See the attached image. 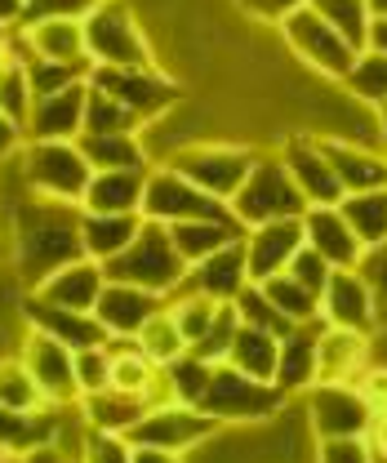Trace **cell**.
I'll return each instance as SVG.
<instances>
[{
    "label": "cell",
    "mask_w": 387,
    "mask_h": 463,
    "mask_svg": "<svg viewBox=\"0 0 387 463\" xmlns=\"http://www.w3.org/2000/svg\"><path fill=\"white\" fill-rule=\"evenodd\" d=\"M0 205H5V219H9L0 241L9 245V259H14V268H18L27 289H36L45 277H54L58 268L85 259V245H80L85 210L80 205L41 196L27 183H18L14 201L0 196Z\"/></svg>",
    "instance_id": "cell-1"
},
{
    "label": "cell",
    "mask_w": 387,
    "mask_h": 463,
    "mask_svg": "<svg viewBox=\"0 0 387 463\" xmlns=\"http://www.w3.org/2000/svg\"><path fill=\"white\" fill-rule=\"evenodd\" d=\"M103 272H108V281L143 286V289H152V294H161V298H169L174 289L183 286V277H187V259L178 254V245H174L165 223L143 219L138 236L116 259L103 263Z\"/></svg>",
    "instance_id": "cell-2"
},
{
    "label": "cell",
    "mask_w": 387,
    "mask_h": 463,
    "mask_svg": "<svg viewBox=\"0 0 387 463\" xmlns=\"http://www.w3.org/2000/svg\"><path fill=\"white\" fill-rule=\"evenodd\" d=\"M285 392L277 383H263V379H250L245 370L227 365V361H214V374H210V388L201 397V410L219 423H272L280 410H285Z\"/></svg>",
    "instance_id": "cell-3"
},
{
    "label": "cell",
    "mask_w": 387,
    "mask_h": 463,
    "mask_svg": "<svg viewBox=\"0 0 387 463\" xmlns=\"http://www.w3.org/2000/svg\"><path fill=\"white\" fill-rule=\"evenodd\" d=\"M18 174L32 192L41 196H54V201H71L80 205L85 201V187H90V161L80 152L76 138H50V143H23L18 147Z\"/></svg>",
    "instance_id": "cell-4"
},
{
    "label": "cell",
    "mask_w": 387,
    "mask_h": 463,
    "mask_svg": "<svg viewBox=\"0 0 387 463\" xmlns=\"http://www.w3.org/2000/svg\"><path fill=\"white\" fill-rule=\"evenodd\" d=\"M303 210H307V201L280 156H259L231 196V214L241 228H259L272 219H303Z\"/></svg>",
    "instance_id": "cell-5"
},
{
    "label": "cell",
    "mask_w": 387,
    "mask_h": 463,
    "mask_svg": "<svg viewBox=\"0 0 387 463\" xmlns=\"http://www.w3.org/2000/svg\"><path fill=\"white\" fill-rule=\"evenodd\" d=\"M85 50L94 67H156L147 32L125 0H103L85 18Z\"/></svg>",
    "instance_id": "cell-6"
},
{
    "label": "cell",
    "mask_w": 387,
    "mask_h": 463,
    "mask_svg": "<svg viewBox=\"0 0 387 463\" xmlns=\"http://www.w3.org/2000/svg\"><path fill=\"white\" fill-rule=\"evenodd\" d=\"M280 36H285V45H289V54L298 58L303 67H312L321 80H343L347 71H352V62H356V45H347L338 32H334L330 23L316 14V9H294L285 23H280Z\"/></svg>",
    "instance_id": "cell-7"
},
{
    "label": "cell",
    "mask_w": 387,
    "mask_h": 463,
    "mask_svg": "<svg viewBox=\"0 0 387 463\" xmlns=\"http://www.w3.org/2000/svg\"><path fill=\"white\" fill-rule=\"evenodd\" d=\"M254 161H259V152L245 147V143H192V147L174 152L165 165H174L183 178H192L214 201L231 205L236 187L245 183V174L254 170Z\"/></svg>",
    "instance_id": "cell-8"
},
{
    "label": "cell",
    "mask_w": 387,
    "mask_h": 463,
    "mask_svg": "<svg viewBox=\"0 0 387 463\" xmlns=\"http://www.w3.org/2000/svg\"><path fill=\"white\" fill-rule=\"evenodd\" d=\"M143 219L174 228V223H187V219H236V214H231L227 201H214L210 192H201L174 165H152L147 192H143Z\"/></svg>",
    "instance_id": "cell-9"
},
{
    "label": "cell",
    "mask_w": 387,
    "mask_h": 463,
    "mask_svg": "<svg viewBox=\"0 0 387 463\" xmlns=\"http://www.w3.org/2000/svg\"><path fill=\"white\" fill-rule=\"evenodd\" d=\"M90 85L111 94L120 108L138 116L143 125H152L156 116L183 103V90L156 67H90Z\"/></svg>",
    "instance_id": "cell-10"
},
{
    "label": "cell",
    "mask_w": 387,
    "mask_h": 463,
    "mask_svg": "<svg viewBox=\"0 0 387 463\" xmlns=\"http://www.w3.org/2000/svg\"><path fill=\"white\" fill-rule=\"evenodd\" d=\"M219 428L222 423L219 419H210L201 405L161 402V405H147V410H143V419H138L125 437H129L134 446H161V450L183 455V450H192V446L210 441Z\"/></svg>",
    "instance_id": "cell-11"
},
{
    "label": "cell",
    "mask_w": 387,
    "mask_h": 463,
    "mask_svg": "<svg viewBox=\"0 0 387 463\" xmlns=\"http://www.w3.org/2000/svg\"><path fill=\"white\" fill-rule=\"evenodd\" d=\"M307 405V423L316 432V441L326 437H365L370 419H374V405L365 402V392L356 383H316L303 392Z\"/></svg>",
    "instance_id": "cell-12"
},
{
    "label": "cell",
    "mask_w": 387,
    "mask_h": 463,
    "mask_svg": "<svg viewBox=\"0 0 387 463\" xmlns=\"http://www.w3.org/2000/svg\"><path fill=\"white\" fill-rule=\"evenodd\" d=\"M18 361L27 365V374L36 379L41 397L50 405L80 402V392H76V352L67 344H58V339H50V335H41V330L27 326V339H23Z\"/></svg>",
    "instance_id": "cell-13"
},
{
    "label": "cell",
    "mask_w": 387,
    "mask_h": 463,
    "mask_svg": "<svg viewBox=\"0 0 387 463\" xmlns=\"http://www.w3.org/2000/svg\"><path fill=\"white\" fill-rule=\"evenodd\" d=\"M280 161H285V170L294 174V183H298L307 205H338L343 201V183H338V174H334L316 134H289L280 143Z\"/></svg>",
    "instance_id": "cell-14"
},
{
    "label": "cell",
    "mask_w": 387,
    "mask_h": 463,
    "mask_svg": "<svg viewBox=\"0 0 387 463\" xmlns=\"http://www.w3.org/2000/svg\"><path fill=\"white\" fill-rule=\"evenodd\" d=\"M370 352H374V335L321 321V330H316V379L321 383H356L374 365Z\"/></svg>",
    "instance_id": "cell-15"
},
{
    "label": "cell",
    "mask_w": 387,
    "mask_h": 463,
    "mask_svg": "<svg viewBox=\"0 0 387 463\" xmlns=\"http://www.w3.org/2000/svg\"><path fill=\"white\" fill-rule=\"evenodd\" d=\"M161 307H165V298L152 294V289L108 281L103 294H99V303H94V317H99V326L108 330V339H134Z\"/></svg>",
    "instance_id": "cell-16"
},
{
    "label": "cell",
    "mask_w": 387,
    "mask_h": 463,
    "mask_svg": "<svg viewBox=\"0 0 387 463\" xmlns=\"http://www.w3.org/2000/svg\"><path fill=\"white\" fill-rule=\"evenodd\" d=\"M245 286H250V259H245V236H236L231 245H222L214 254H205L201 263H192L178 289H196L214 303H231Z\"/></svg>",
    "instance_id": "cell-17"
},
{
    "label": "cell",
    "mask_w": 387,
    "mask_h": 463,
    "mask_svg": "<svg viewBox=\"0 0 387 463\" xmlns=\"http://www.w3.org/2000/svg\"><path fill=\"white\" fill-rule=\"evenodd\" d=\"M85 94H90V80H76V85H67V90H58V94L36 99L23 138H27V143L80 138V134H85Z\"/></svg>",
    "instance_id": "cell-18"
},
{
    "label": "cell",
    "mask_w": 387,
    "mask_h": 463,
    "mask_svg": "<svg viewBox=\"0 0 387 463\" xmlns=\"http://www.w3.org/2000/svg\"><path fill=\"white\" fill-rule=\"evenodd\" d=\"M23 321H27L32 330H41V335L58 339V344H67L71 352L108 344V330L99 326L94 312H71V307L45 303V298H36L32 289H27V298H23Z\"/></svg>",
    "instance_id": "cell-19"
},
{
    "label": "cell",
    "mask_w": 387,
    "mask_h": 463,
    "mask_svg": "<svg viewBox=\"0 0 387 463\" xmlns=\"http://www.w3.org/2000/svg\"><path fill=\"white\" fill-rule=\"evenodd\" d=\"M321 321L374 335V294L356 268H334L321 289Z\"/></svg>",
    "instance_id": "cell-20"
},
{
    "label": "cell",
    "mask_w": 387,
    "mask_h": 463,
    "mask_svg": "<svg viewBox=\"0 0 387 463\" xmlns=\"http://www.w3.org/2000/svg\"><path fill=\"white\" fill-rule=\"evenodd\" d=\"M298 250H303V219H272V223L245 228L250 281H268V277L285 272Z\"/></svg>",
    "instance_id": "cell-21"
},
{
    "label": "cell",
    "mask_w": 387,
    "mask_h": 463,
    "mask_svg": "<svg viewBox=\"0 0 387 463\" xmlns=\"http://www.w3.org/2000/svg\"><path fill=\"white\" fill-rule=\"evenodd\" d=\"M303 241L330 263V268H356L365 245L356 241V232L347 228L338 205H307L303 210Z\"/></svg>",
    "instance_id": "cell-22"
},
{
    "label": "cell",
    "mask_w": 387,
    "mask_h": 463,
    "mask_svg": "<svg viewBox=\"0 0 387 463\" xmlns=\"http://www.w3.org/2000/svg\"><path fill=\"white\" fill-rule=\"evenodd\" d=\"M316 138H321V134H316ZM321 147H326L334 174H338V183H343V196L387 187V147L347 143V138H321Z\"/></svg>",
    "instance_id": "cell-23"
},
{
    "label": "cell",
    "mask_w": 387,
    "mask_h": 463,
    "mask_svg": "<svg viewBox=\"0 0 387 463\" xmlns=\"http://www.w3.org/2000/svg\"><path fill=\"white\" fill-rule=\"evenodd\" d=\"M103 286H108L103 263H94V259H76V263L58 268L54 277H45L32 294L45 298V303H58V307H71V312H94V303H99Z\"/></svg>",
    "instance_id": "cell-24"
},
{
    "label": "cell",
    "mask_w": 387,
    "mask_h": 463,
    "mask_svg": "<svg viewBox=\"0 0 387 463\" xmlns=\"http://www.w3.org/2000/svg\"><path fill=\"white\" fill-rule=\"evenodd\" d=\"M316 330L321 321H307V326H294L285 339H280V352H277V383L285 397H303L307 388H316Z\"/></svg>",
    "instance_id": "cell-25"
},
{
    "label": "cell",
    "mask_w": 387,
    "mask_h": 463,
    "mask_svg": "<svg viewBox=\"0 0 387 463\" xmlns=\"http://www.w3.org/2000/svg\"><path fill=\"white\" fill-rule=\"evenodd\" d=\"M147 170H99L85 187L80 210L90 214H143Z\"/></svg>",
    "instance_id": "cell-26"
},
{
    "label": "cell",
    "mask_w": 387,
    "mask_h": 463,
    "mask_svg": "<svg viewBox=\"0 0 387 463\" xmlns=\"http://www.w3.org/2000/svg\"><path fill=\"white\" fill-rule=\"evenodd\" d=\"M54 423H58V405H41V410L0 405V455L23 459V455L50 446L54 441Z\"/></svg>",
    "instance_id": "cell-27"
},
{
    "label": "cell",
    "mask_w": 387,
    "mask_h": 463,
    "mask_svg": "<svg viewBox=\"0 0 387 463\" xmlns=\"http://www.w3.org/2000/svg\"><path fill=\"white\" fill-rule=\"evenodd\" d=\"M90 170H152V156L143 147V134H80L76 138Z\"/></svg>",
    "instance_id": "cell-28"
},
{
    "label": "cell",
    "mask_w": 387,
    "mask_h": 463,
    "mask_svg": "<svg viewBox=\"0 0 387 463\" xmlns=\"http://www.w3.org/2000/svg\"><path fill=\"white\" fill-rule=\"evenodd\" d=\"M143 228V214H90L80 219V245H85V259L94 263H108L116 259Z\"/></svg>",
    "instance_id": "cell-29"
},
{
    "label": "cell",
    "mask_w": 387,
    "mask_h": 463,
    "mask_svg": "<svg viewBox=\"0 0 387 463\" xmlns=\"http://www.w3.org/2000/svg\"><path fill=\"white\" fill-rule=\"evenodd\" d=\"M277 352H280L277 335H268V330H259V326H245V321H241L222 361H227V365H236V370H245L250 379L272 383V374H277Z\"/></svg>",
    "instance_id": "cell-30"
},
{
    "label": "cell",
    "mask_w": 387,
    "mask_h": 463,
    "mask_svg": "<svg viewBox=\"0 0 387 463\" xmlns=\"http://www.w3.org/2000/svg\"><path fill=\"white\" fill-rule=\"evenodd\" d=\"M169 236H174L178 254H183L187 268H192V263H201L205 254H214L222 245H231L236 236H245V228H241L236 219H187V223H174Z\"/></svg>",
    "instance_id": "cell-31"
},
{
    "label": "cell",
    "mask_w": 387,
    "mask_h": 463,
    "mask_svg": "<svg viewBox=\"0 0 387 463\" xmlns=\"http://www.w3.org/2000/svg\"><path fill=\"white\" fill-rule=\"evenodd\" d=\"M76 405H80V414H85V423L94 432H129L143 419V410H147L143 397H129V392H116V388H103L94 397H80Z\"/></svg>",
    "instance_id": "cell-32"
},
{
    "label": "cell",
    "mask_w": 387,
    "mask_h": 463,
    "mask_svg": "<svg viewBox=\"0 0 387 463\" xmlns=\"http://www.w3.org/2000/svg\"><path fill=\"white\" fill-rule=\"evenodd\" d=\"M338 90L347 94V99H356V103H365V108H383L387 103V54L383 50H361L356 62H352V71L338 80Z\"/></svg>",
    "instance_id": "cell-33"
},
{
    "label": "cell",
    "mask_w": 387,
    "mask_h": 463,
    "mask_svg": "<svg viewBox=\"0 0 387 463\" xmlns=\"http://www.w3.org/2000/svg\"><path fill=\"white\" fill-rule=\"evenodd\" d=\"M347 228L356 232V241L370 250V245H383L387 241V187L379 192H352L338 201Z\"/></svg>",
    "instance_id": "cell-34"
},
{
    "label": "cell",
    "mask_w": 387,
    "mask_h": 463,
    "mask_svg": "<svg viewBox=\"0 0 387 463\" xmlns=\"http://www.w3.org/2000/svg\"><path fill=\"white\" fill-rule=\"evenodd\" d=\"M210 374H214V361L196 356V352H183L178 361H169L161 370L165 379V397L169 402H183V405H201L205 388H210Z\"/></svg>",
    "instance_id": "cell-35"
},
{
    "label": "cell",
    "mask_w": 387,
    "mask_h": 463,
    "mask_svg": "<svg viewBox=\"0 0 387 463\" xmlns=\"http://www.w3.org/2000/svg\"><path fill=\"white\" fill-rule=\"evenodd\" d=\"M307 9H316L347 45H356V50L370 45V23H374L370 0H307Z\"/></svg>",
    "instance_id": "cell-36"
},
{
    "label": "cell",
    "mask_w": 387,
    "mask_h": 463,
    "mask_svg": "<svg viewBox=\"0 0 387 463\" xmlns=\"http://www.w3.org/2000/svg\"><path fill=\"white\" fill-rule=\"evenodd\" d=\"M134 339H138V352H143L156 370H165L169 361H178V356L187 352V339H183V330H178V321H174L169 307H161Z\"/></svg>",
    "instance_id": "cell-37"
},
{
    "label": "cell",
    "mask_w": 387,
    "mask_h": 463,
    "mask_svg": "<svg viewBox=\"0 0 387 463\" xmlns=\"http://www.w3.org/2000/svg\"><path fill=\"white\" fill-rule=\"evenodd\" d=\"M259 286H263V294L280 307L285 321H294V326L321 321V298H316L307 286H298L289 272H277V277H268V281H259Z\"/></svg>",
    "instance_id": "cell-38"
},
{
    "label": "cell",
    "mask_w": 387,
    "mask_h": 463,
    "mask_svg": "<svg viewBox=\"0 0 387 463\" xmlns=\"http://www.w3.org/2000/svg\"><path fill=\"white\" fill-rule=\"evenodd\" d=\"M165 307L174 312V321H178V330H183L187 347L201 344V339L210 335L214 317H219V303L205 298V294H196V289H174V294L165 298Z\"/></svg>",
    "instance_id": "cell-39"
},
{
    "label": "cell",
    "mask_w": 387,
    "mask_h": 463,
    "mask_svg": "<svg viewBox=\"0 0 387 463\" xmlns=\"http://www.w3.org/2000/svg\"><path fill=\"white\" fill-rule=\"evenodd\" d=\"M138 129H143L138 116L129 108H120L111 94L90 85V94H85V134H138Z\"/></svg>",
    "instance_id": "cell-40"
},
{
    "label": "cell",
    "mask_w": 387,
    "mask_h": 463,
    "mask_svg": "<svg viewBox=\"0 0 387 463\" xmlns=\"http://www.w3.org/2000/svg\"><path fill=\"white\" fill-rule=\"evenodd\" d=\"M231 303H236V312H241V321H245V326H259V330H268V335H277V339H285V335L294 330V321H285V317H280V307L263 294L259 281H250V286L231 298Z\"/></svg>",
    "instance_id": "cell-41"
},
{
    "label": "cell",
    "mask_w": 387,
    "mask_h": 463,
    "mask_svg": "<svg viewBox=\"0 0 387 463\" xmlns=\"http://www.w3.org/2000/svg\"><path fill=\"white\" fill-rule=\"evenodd\" d=\"M32 80H27V67L18 58H9L0 67V112L9 116L18 129H27V116H32Z\"/></svg>",
    "instance_id": "cell-42"
},
{
    "label": "cell",
    "mask_w": 387,
    "mask_h": 463,
    "mask_svg": "<svg viewBox=\"0 0 387 463\" xmlns=\"http://www.w3.org/2000/svg\"><path fill=\"white\" fill-rule=\"evenodd\" d=\"M0 405H9V410H41V405H50L18 356H0Z\"/></svg>",
    "instance_id": "cell-43"
},
{
    "label": "cell",
    "mask_w": 387,
    "mask_h": 463,
    "mask_svg": "<svg viewBox=\"0 0 387 463\" xmlns=\"http://www.w3.org/2000/svg\"><path fill=\"white\" fill-rule=\"evenodd\" d=\"M27 80H32V99H45V94H58L76 80H90V71L80 67H67V62H50V58H27Z\"/></svg>",
    "instance_id": "cell-44"
},
{
    "label": "cell",
    "mask_w": 387,
    "mask_h": 463,
    "mask_svg": "<svg viewBox=\"0 0 387 463\" xmlns=\"http://www.w3.org/2000/svg\"><path fill=\"white\" fill-rule=\"evenodd\" d=\"M356 272L365 277V286L374 294V330H387V241L370 245L356 263Z\"/></svg>",
    "instance_id": "cell-45"
},
{
    "label": "cell",
    "mask_w": 387,
    "mask_h": 463,
    "mask_svg": "<svg viewBox=\"0 0 387 463\" xmlns=\"http://www.w3.org/2000/svg\"><path fill=\"white\" fill-rule=\"evenodd\" d=\"M111 388V352L103 344L99 347H80L76 352V392L80 397H94Z\"/></svg>",
    "instance_id": "cell-46"
},
{
    "label": "cell",
    "mask_w": 387,
    "mask_h": 463,
    "mask_svg": "<svg viewBox=\"0 0 387 463\" xmlns=\"http://www.w3.org/2000/svg\"><path fill=\"white\" fill-rule=\"evenodd\" d=\"M236 326H241V312H236V303H219V317H214L210 335H205V339H201L196 347H187V352H196V356H205V361H222V356H227V347H231Z\"/></svg>",
    "instance_id": "cell-47"
},
{
    "label": "cell",
    "mask_w": 387,
    "mask_h": 463,
    "mask_svg": "<svg viewBox=\"0 0 387 463\" xmlns=\"http://www.w3.org/2000/svg\"><path fill=\"white\" fill-rule=\"evenodd\" d=\"M129 459H134V441L125 432H94L90 428L80 463H129Z\"/></svg>",
    "instance_id": "cell-48"
},
{
    "label": "cell",
    "mask_w": 387,
    "mask_h": 463,
    "mask_svg": "<svg viewBox=\"0 0 387 463\" xmlns=\"http://www.w3.org/2000/svg\"><path fill=\"white\" fill-rule=\"evenodd\" d=\"M285 272H289L298 286H307L312 294H316V298H321V289H326V281H330L334 268L326 263V259H321V254H316V250H312V245H307V241H303V250L289 259V268H285Z\"/></svg>",
    "instance_id": "cell-49"
},
{
    "label": "cell",
    "mask_w": 387,
    "mask_h": 463,
    "mask_svg": "<svg viewBox=\"0 0 387 463\" xmlns=\"http://www.w3.org/2000/svg\"><path fill=\"white\" fill-rule=\"evenodd\" d=\"M316 463H374L365 437H326L316 441Z\"/></svg>",
    "instance_id": "cell-50"
},
{
    "label": "cell",
    "mask_w": 387,
    "mask_h": 463,
    "mask_svg": "<svg viewBox=\"0 0 387 463\" xmlns=\"http://www.w3.org/2000/svg\"><path fill=\"white\" fill-rule=\"evenodd\" d=\"M103 0H27V18L23 23H36V18H76L85 23Z\"/></svg>",
    "instance_id": "cell-51"
},
{
    "label": "cell",
    "mask_w": 387,
    "mask_h": 463,
    "mask_svg": "<svg viewBox=\"0 0 387 463\" xmlns=\"http://www.w3.org/2000/svg\"><path fill=\"white\" fill-rule=\"evenodd\" d=\"M250 18H259V23H285L294 9H303L307 0H236Z\"/></svg>",
    "instance_id": "cell-52"
},
{
    "label": "cell",
    "mask_w": 387,
    "mask_h": 463,
    "mask_svg": "<svg viewBox=\"0 0 387 463\" xmlns=\"http://www.w3.org/2000/svg\"><path fill=\"white\" fill-rule=\"evenodd\" d=\"M356 388L365 392V402L374 405V410H387V365H370V370L356 379Z\"/></svg>",
    "instance_id": "cell-53"
},
{
    "label": "cell",
    "mask_w": 387,
    "mask_h": 463,
    "mask_svg": "<svg viewBox=\"0 0 387 463\" xmlns=\"http://www.w3.org/2000/svg\"><path fill=\"white\" fill-rule=\"evenodd\" d=\"M365 446H370L374 463H387V410H374V419L365 428Z\"/></svg>",
    "instance_id": "cell-54"
},
{
    "label": "cell",
    "mask_w": 387,
    "mask_h": 463,
    "mask_svg": "<svg viewBox=\"0 0 387 463\" xmlns=\"http://www.w3.org/2000/svg\"><path fill=\"white\" fill-rule=\"evenodd\" d=\"M23 143H27V138H23V129H18L9 116L0 112V165H5V161H14Z\"/></svg>",
    "instance_id": "cell-55"
},
{
    "label": "cell",
    "mask_w": 387,
    "mask_h": 463,
    "mask_svg": "<svg viewBox=\"0 0 387 463\" xmlns=\"http://www.w3.org/2000/svg\"><path fill=\"white\" fill-rule=\"evenodd\" d=\"M129 463H183L174 450H161V446H134V459Z\"/></svg>",
    "instance_id": "cell-56"
},
{
    "label": "cell",
    "mask_w": 387,
    "mask_h": 463,
    "mask_svg": "<svg viewBox=\"0 0 387 463\" xmlns=\"http://www.w3.org/2000/svg\"><path fill=\"white\" fill-rule=\"evenodd\" d=\"M27 0H0V27H23Z\"/></svg>",
    "instance_id": "cell-57"
},
{
    "label": "cell",
    "mask_w": 387,
    "mask_h": 463,
    "mask_svg": "<svg viewBox=\"0 0 387 463\" xmlns=\"http://www.w3.org/2000/svg\"><path fill=\"white\" fill-rule=\"evenodd\" d=\"M18 463H71L62 450H54V446H41V450H32V455H23Z\"/></svg>",
    "instance_id": "cell-58"
},
{
    "label": "cell",
    "mask_w": 387,
    "mask_h": 463,
    "mask_svg": "<svg viewBox=\"0 0 387 463\" xmlns=\"http://www.w3.org/2000/svg\"><path fill=\"white\" fill-rule=\"evenodd\" d=\"M370 50H383L387 54V18H374V23H370Z\"/></svg>",
    "instance_id": "cell-59"
},
{
    "label": "cell",
    "mask_w": 387,
    "mask_h": 463,
    "mask_svg": "<svg viewBox=\"0 0 387 463\" xmlns=\"http://www.w3.org/2000/svg\"><path fill=\"white\" fill-rule=\"evenodd\" d=\"M370 14H374V18H387V0H370Z\"/></svg>",
    "instance_id": "cell-60"
},
{
    "label": "cell",
    "mask_w": 387,
    "mask_h": 463,
    "mask_svg": "<svg viewBox=\"0 0 387 463\" xmlns=\"http://www.w3.org/2000/svg\"><path fill=\"white\" fill-rule=\"evenodd\" d=\"M379 134H383V147H387V103L379 108Z\"/></svg>",
    "instance_id": "cell-61"
},
{
    "label": "cell",
    "mask_w": 387,
    "mask_h": 463,
    "mask_svg": "<svg viewBox=\"0 0 387 463\" xmlns=\"http://www.w3.org/2000/svg\"><path fill=\"white\" fill-rule=\"evenodd\" d=\"M9 62V41H0V67Z\"/></svg>",
    "instance_id": "cell-62"
},
{
    "label": "cell",
    "mask_w": 387,
    "mask_h": 463,
    "mask_svg": "<svg viewBox=\"0 0 387 463\" xmlns=\"http://www.w3.org/2000/svg\"><path fill=\"white\" fill-rule=\"evenodd\" d=\"M5 259H9V245H5V241H0V263H5Z\"/></svg>",
    "instance_id": "cell-63"
},
{
    "label": "cell",
    "mask_w": 387,
    "mask_h": 463,
    "mask_svg": "<svg viewBox=\"0 0 387 463\" xmlns=\"http://www.w3.org/2000/svg\"><path fill=\"white\" fill-rule=\"evenodd\" d=\"M0 463H18V459H9V455H0Z\"/></svg>",
    "instance_id": "cell-64"
}]
</instances>
